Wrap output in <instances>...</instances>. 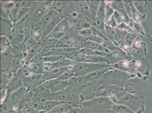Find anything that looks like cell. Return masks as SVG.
I'll list each match as a JSON object with an SVG mask.
<instances>
[{"instance_id":"1","label":"cell","mask_w":152,"mask_h":113,"mask_svg":"<svg viewBox=\"0 0 152 113\" xmlns=\"http://www.w3.org/2000/svg\"><path fill=\"white\" fill-rule=\"evenodd\" d=\"M115 104L110 98L99 96L88 101L79 103L77 107H85L94 113H110L112 107Z\"/></svg>"},{"instance_id":"2","label":"cell","mask_w":152,"mask_h":113,"mask_svg":"<svg viewBox=\"0 0 152 113\" xmlns=\"http://www.w3.org/2000/svg\"><path fill=\"white\" fill-rule=\"evenodd\" d=\"M113 101L115 104L125 106L136 113H141L143 109V99L128 92Z\"/></svg>"},{"instance_id":"3","label":"cell","mask_w":152,"mask_h":113,"mask_svg":"<svg viewBox=\"0 0 152 113\" xmlns=\"http://www.w3.org/2000/svg\"><path fill=\"white\" fill-rule=\"evenodd\" d=\"M104 86L99 83H89L83 89L80 95V102L88 101L101 96Z\"/></svg>"},{"instance_id":"4","label":"cell","mask_w":152,"mask_h":113,"mask_svg":"<svg viewBox=\"0 0 152 113\" xmlns=\"http://www.w3.org/2000/svg\"><path fill=\"white\" fill-rule=\"evenodd\" d=\"M27 91L25 87L19 88L7 95L1 104L5 105L10 111L14 112Z\"/></svg>"},{"instance_id":"5","label":"cell","mask_w":152,"mask_h":113,"mask_svg":"<svg viewBox=\"0 0 152 113\" xmlns=\"http://www.w3.org/2000/svg\"><path fill=\"white\" fill-rule=\"evenodd\" d=\"M100 69L96 65H92L87 62L76 63L73 67L74 77L85 76Z\"/></svg>"},{"instance_id":"6","label":"cell","mask_w":152,"mask_h":113,"mask_svg":"<svg viewBox=\"0 0 152 113\" xmlns=\"http://www.w3.org/2000/svg\"><path fill=\"white\" fill-rule=\"evenodd\" d=\"M45 82L42 75L31 74L23 80V86L28 91H34Z\"/></svg>"},{"instance_id":"7","label":"cell","mask_w":152,"mask_h":113,"mask_svg":"<svg viewBox=\"0 0 152 113\" xmlns=\"http://www.w3.org/2000/svg\"><path fill=\"white\" fill-rule=\"evenodd\" d=\"M67 85L68 81L55 79L45 81L39 86L49 91L50 93H53L65 89Z\"/></svg>"},{"instance_id":"8","label":"cell","mask_w":152,"mask_h":113,"mask_svg":"<svg viewBox=\"0 0 152 113\" xmlns=\"http://www.w3.org/2000/svg\"><path fill=\"white\" fill-rule=\"evenodd\" d=\"M61 103H62L55 101L49 100L41 102L32 103L31 106L41 113H46Z\"/></svg>"},{"instance_id":"9","label":"cell","mask_w":152,"mask_h":113,"mask_svg":"<svg viewBox=\"0 0 152 113\" xmlns=\"http://www.w3.org/2000/svg\"><path fill=\"white\" fill-rule=\"evenodd\" d=\"M73 67H59L50 70H45L42 74L43 78L45 81L50 80L57 79L64 72L69 69L73 68Z\"/></svg>"},{"instance_id":"10","label":"cell","mask_w":152,"mask_h":113,"mask_svg":"<svg viewBox=\"0 0 152 113\" xmlns=\"http://www.w3.org/2000/svg\"><path fill=\"white\" fill-rule=\"evenodd\" d=\"M14 57L13 53L9 49L1 51V71L10 73V67Z\"/></svg>"},{"instance_id":"11","label":"cell","mask_w":152,"mask_h":113,"mask_svg":"<svg viewBox=\"0 0 152 113\" xmlns=\"http://www.w3.org/2000/svg\"><path fill=\"white\" fill-rule=\"evenodd\" d=\"M33 91L34 92V96L32 99L31 104L50 100V92L49 91L39 86Z\"/></svg>"},{"instance_id":"12","label":"cell","mask_w":152,"mask_h":113,"mask_svg":"<svg viewBox=\"0 0 152 113\" xmlns=\"http://www.w3.org/2000/svg\"><path fill=\"white\" fill-rule=\"evenodd\" d=\"M23 87L24 86L23 80L15 74L11 78L5 88L6 96Z\"/></svg>"},{"instance_id":"13","label":"cell","mask_w":152,"mask_h":113,"mask_svg":"<svg viewBox=\"0 0 152 113\" xmlns=\"http://www.w3.org/2000/svg\"><path fill=\"white\" fill-rule=\"evenodd\" d=\"M75 63L73 60L65 58L53 63L44 62V65L45 71L59 67H73Z\"/></svg>"},{"instance_id":"14","label":"cell","mask_w":152,"mask_h":113,"mask_svg":"<svg viewBox=\"0 0 152 113\" xmlns=\"http://www.w3.org/2000/svg\"><path fill=\"white\" fill-rule=\"evenodd\" d=\"M67 91L66 88L63 90L50 93V100L55 101L61 103H67Z\"/></svg>"},{"instance_id":"15","label":"cell","mask_w":152,"mask_h":113,"mask_svg":"<svg viewBox=\"0 0 152 113\" xmlns=\"http://www.w3.org/2000/svg\"><path fill=\"white\" fill-rule=\"evenodd\" d=\"M63 19L61 18L59 15L55 16L50 22L48 23L47 25L43 29V38L51 34L52 32L53 31V30H54L56 26L59 24V23Z\"/></svg>"},{"instance_id":"16","label":"cell","mask_w":152,"mask_h":113,"mask_svg":"<svg viewBox=\"0 0 152 113\" xmlns=\"http://www.w3.org/2000/svg\"><path fill=\"white\" fill-rule=\"evenodd\" d=\"M74 106L68 103H62L46 113H68Z\"/></svg>"},{"instance_id":"17","label":"cell","mask_w":152,"mask_h":113,"mask_svg":"<svg viewBox=\"0 0 152 113\" xmlns=\"http://www.w3.org/2000/svg\"><path fill=\"white\" fill-rule=\"evenodd\" d=\"M28 67L31 74L42 75L45 71L44 62L37 63H29Z\"/></svg>"},{"instance_id":"18","label":"cell","mask_w":152,"mask_h":113,"mask_svg":"<svg viewBox=\"0 0 152 113\" xmlns=\"http://www.w3.org/2000/svg\"><path fill=\"white\" fill-rule=\"evenodd\" d=\"M59 11L57 9H51L41 19L40 23L43 28L53 20L55 16L59 15Z\"/></svg>"},{"instance_id":"19","label":"cell","mask_w":152,"mask_h":113,"mask_svg":"<svg viewBox=\"0 0 152 113\" xmlns=\"http://www.w3.org/2000/svg\"><path fill=\"white\" fill-rule=\"evenodd\" d=\"M42 48L40 43H39L28 49L27 51V56L26 59V64H28L31 59L39 53Z\"/></svg>"},{"instance_id":"20","label":"cell","mask_w":152,"mask_h":113,"mask_svg":"<svg viewBox=\"0 0 152 113\" xmlns=\"http://www.w3.org/2000/svg\"><path fill=\"white\" fill-rule=\"evenodd\" d=\"M25 63V61L20 60L18 58L14 57L10 67V73L13 75H15Z\"/></svg>"},{"instance_id":"21","label":"cell","mask_w":152,"mask_h":113,"mask_svg":"<svg viewBox=\"0 0 152 113\" xmlns=\"http://www.w3.org/2000/svg\"><path fill=\"white\" fill-rule=\"evenodd\" d=\"M110 113H136L128 107L121 104H115L110 110Z\"/></svg>"},{"instance_id":"22","label":"cell","mask_w":152,"mask_h":113,"mask_svg":"<svg viewBox=\"0 0 152 113\" xmlns=\"http://www.w3.org/2000/svg\"><path fill=\"white\" fill-rule=\"evenodd\" d=\"M13 75L10 73L1 72V90L5 89Z\"/></svg>"},{"instance_id":"23","label":"cell","mask_w":152,"mask_h":113,"mask_svg":"<svg viewBox=\"0 0 152 113\" xmlns=\"http://www.w3.org/2000/svg\"><path fill=\"white\" fill-rule=\"evenodd\" d=\"M65 58H67L64 55H52V56H44L43 57V60L44 62L53 63Z\"/></svg>"},{"instance_id":"24","label":"cell","mask_w":152,"mask_h":113,"mask_svg":"<svg viewBox=\"0 0 152 113\" xmlns=\"http://www.w3.org/2000/svg\"><path fill=\"white\" fill-rule=\"evenodd\" d=\"M68 23H69L68 22L67 18L63 19L59 23V24L56 26V27H55L54 30L52 32L61 31L65 32V31L67 30Z\"/></svg>"},{"instance_id":"25","label":"cell","mask_w":152,"mask_h":113,"mask_svg":"<svg viewBox=\"0 0 152 113\" xmlns=\"http://www.w3.org/2000/svg\"><path fill=\"white\" fill-rule=\"evenodd\" d=\"M73 68L69 69L64 72L60 77L57 79L63 81H68L70 78L74 77Z\"/></svg>"},{"instance_id":"26","label":"cell","mask_w":152,"mask_h":113,"mask_svg":"<svg viewBox=\"0 0 152 113\" xmlns=\"http://www.w3.org/2000/svg\"><path fill=\"white\" fill-rule=\"evenodd\" d=\"M14 113H41L38 112L31 106H27L23 108L16 109Z\"/></svg>"},{"instance_id":"27","label":"cell","mask_w":152,"mask_h":113,"mask_svg":"<svg viewBox=\"0 0 152 113\" xmlns=\"http://www.w3.org/2000/svg\"><path fill=\"white\" fill-rule=\"evenodd\" d=\"M68 113H94L85 107L77 106L73 107Z\"/></svg>"},{"instance_id":"28","label":"cell","mask_w":152,"mask_h":113,"mask_svg":"<svg viewBox=\"0 0 152 113\" xmlns=\"http://www.w3.org/2000/svg\"><path fill=\"white\" fill-rule=\"evenodd\" d=\"M11 46L10 42L9 40L5 36H2L1 38V51L5 50V49H9Z\"/></svg>"},{"instance_id":"29","label":"cell","mask_w":152,"mask_h":113,"mask_svg":"<svg viewBox=\"0 0 152 113\" xmlns=\"http://www.w3.org/2000/svg\"><path fill=\"white\" fill-rule=\"evenodd\" d=\"M56 48L55 45H47L43 46L41 48V50L39 53L41 56H43L44 55L46 54L48 52L50 51L54 48Z\"/></svg>"},{"instance_id":"30","label":"cell","mask_w":152,"mask_h":113,"mask_svg":"<svg viewBox=\"0 0 152 113\" xmlns=\"http://www.w3.org/2000/svg\"><path fill=\"white\" fill-rule=\"evenodd\" d=\"M85 46L87 48H89L92 50H99L102 49L101 47L96 42H88L86 43Z\"/></svg>"},{"instance_id":"31","label":"cell","mask_w":152,"mask_h":113,"mask_svg":"<svg viewBox=\"0 0 152 113\" xmlns=\"http://www.w3.org/2000/svg\"><path fill=\"white\" fill-rule=\"evenodd\" d=\"M98 16L99 18L103 19L105 17V10L104 4L102 2L99 7L98 12Z\"/></svg>"},{"instance_id":"32","label":"cell","mask_w":152,"mask_h":113,"mask_svg":"<svg viewBox=\"0 0 152 113\" xmlns=\"http://www.w3.org/2000/svg\"><path fill=\"white\" fill-rule=\"evenodd\" d=\"M50 34L52 35L53 38L58 41L61 40L66 34L64 32L61 31L52 32Z\"/></svg>"},{"instance_id":"33","label":"cell","mask_w":152,"mask_h":113,"mask_svg":"<svg viewBox=\"0 0 152 113\" xmlns=\"http://www.w3.org/2000/svg\"><path fill=\"white\" fill-rule=\"evenodd\" d=\"M78 54V50H72L66 52L64 55L67 58L73 60Z\"/></svg>"},{"instance_id":"34","label":"cell","mask_w":152,"mask_h":113,"mask_svg":"<svg viewBox=\"0 0 152 113\" xmlns=\"http://www.w3.org/2000/svg\"><path fill=\"white\" fill-rule=\"evenodd\" d=\"M119 9L121 14L125 18L126 20L127 21L129 20L128 14H127V11L126 10L125 6L123 4L121 3L118 5Z\"/></svg>"},{"instance_id":"35","label":"cell","mask_w":152,"mask_h":113,"mask_svg":"<svg viewBox=\"0 0 152 113\" xmlns=\"http://www.w3.org/2000/svg\"><path fill=\"white\" fill-rule=\"evenodd\" d=\"M43 56L38 54L31 59L29 63H37L43 62Z\"/></svg>"},{"instance_id":"36","label":"cell","mask_w":152,"mask_h":113,"mask_svg":"<svg viewBox=\"0 0 152 113\" xmlns=\"http://www.w3.org/2000/svg\"><path fill=\"white\" fill-rule=\"evenodd\" d=\"M55 47L56 48H71L69 46L67 45L65 43L63 42L61 40H59L58 41L57 43L55 45Z\"/></svg>"},{"instance_id":"37","label":"cell","mask_w":152,"mask_h":113,"mask_svg":"<svg viewBox=\"0 0 152 113\" xmlns=\"http://www.w3.org/2000/svg\"><path fill=\"white\" fill-rule=\"evenodd\" d=\"M134 38V36L133 35H128V37H127L126 38L125 41L126 44H128V45H131Z\"/></svg>"},{"instance_id":"38","label":"cell","mask_w":152,"mask_h":113,"mask_svg":"<svg viewBox=\"0 0 152 113\" xmlns=\"http://www.w3.org/2000/svg\"><path fill=\"white\" fill-rule=\"evenodd\" d=\"M95 24L98 27L103 28L104 25L103 19L98 18L95 20Z\"/></svg>"},{"instance_id":"39","label":"cell","mask_w":152,"mask_h":113,"mask_svg":"<svg viewBox=\"0 0 152 113\" xmlns=\"http://www.w3.org/2000/svg\"><path fill=\"white\" fill-rule=\"evenodd\" d=\"M79 33L81 34V35L85 36H87L90 35L91 34V31L89 30H85L81 31L79 32Z\"/></svg>"},{"instance_id":"40","label":"cell","mask_w":152,"mask_h":113,"mask_svg":"<svg viewBox=\"0 0 152 113\" xmlns=\"http://www.w3.org/2000/svg\"><path fill=\"white\" fill-rule=\"evenodd\" d=\"M114 17L115 18L116 20L118 23H120L121 21V16L117 12H115L114 14Z\"/></svg>"},{"instance_id":"41","label":"cell","mask_w":152,"mask_h":113,"mask_svg":"<svg viewBox=\"0 0 152 113\" xmlns=\"http://www.w3.org/2000/svg\"><path fill=\"white\" fill-rule=\"evenodd\" d=\"M89 38L91 41H94L95 42L100 43L102 42V41H101V39L100 38H98L97 37L95 36H90Z\"/></svg>"},{"instance_id":"42","label":"cell","mask_w":152,"mask_h":113,"mask_svg":"<svg viewBox=\"0 0 152 113\" xmlns=\"http://www.w3.org/2000/svg\"><path fill=\"white\" fill-rule=\"evenodd\" d=\"M107 9V11H106V15L108 17H110L113 12V9L110 7H107V8H106Z\"/></svg>"},{"instance_id":"43","label":"cell","mask_w":152,"mask_h":113,"mask_svg":"<svg viewBox=\"0 0 152 113\" xmlns=\"http://www.w3.org/2000/svg\"><path fill=\"white\" fill-rule=\"evenodd\" d=\"M111 20V21H110V23H111L112 26L114 27L115 25L116 22L114 18H113Z\"/></svg>"}]
</instances>
